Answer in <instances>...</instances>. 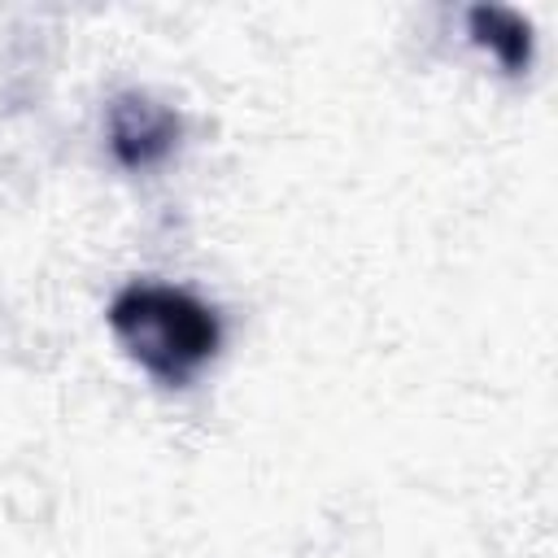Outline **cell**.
Listing matches in <instances>:
<instances>
[{"mask_svg":"<svg viewBox=\"0 0 558 558\" xmlns=\"http://www.w3.org/2000/svg\"><path fill=\"white\" fill-rule=\"evenodd\" d=\"M466 31L480 48H488L506 74H527L532 65V26L514 9L501 4H475L466 9Z\"/></svg>","mask_w":558,"mask_h":558,"instance_id":"3957f363","label":"cell"},{"mask_svg":"<svg viewBox=\"0 0 558 558\" xmlns=\"http://www.w3.org/2000/svg\"><path fill=\"white\" fill-rule=\"evenodd\" d=\"M109 331L157 384H187L222 344L218 314L170 283H126L109 301Z\"/></svg>","mask_w":558,"mask_h":558,"instance_id":"6da1fadb","label":"cell"},{"mask_svg":"<svg viewBox=\"0 0 558 558\" xmlns=\"http://www.w3.org/2000/svg\"><path fill=\"white\" fill-rule=\"evenodd\" d=\"M179 135L183 118L170 105L153 100L148 92H118L109 100V148L118 166L148 170L179 148Z\"/></svg>","mask_w":558,"mask_h":558,"instance_id":"7a4b0ae2","label":"cell"}]
</instances>
